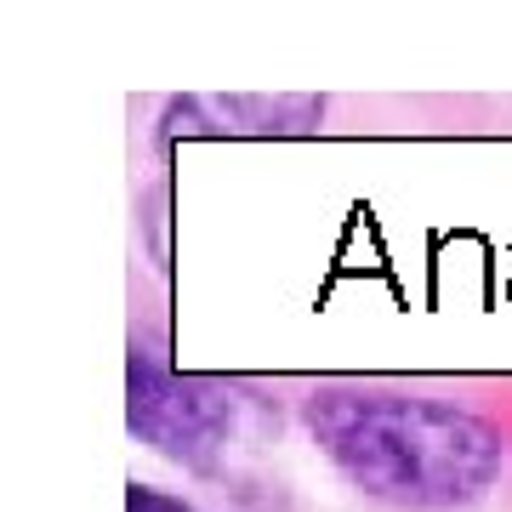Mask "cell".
<instances>
[{
    "label": "cell",
    "mask_w": 512,
    "mask_h": 512,
    "mask_svg": "<svg viewBox=\"0 0 512 512\" xmlns=\"http://www.w3.org/2000/svg\"><path fill=\"white\" fill-rule=\"evenodd\" d=\"M308 433L353 490L393 512H461L507 467V439L490 416L387 387H319Z\"/></svg>",
    "instance_id": "1"
},
{
    "label": "cell",
    "mask_w": 512,
    "mask_h": 512,
    "mask_svg": "<svg viewBox=\"0 0 512 512\" xmlns=\"http://www.w3.org/2000/svg\"><path fill=\"white\" fill-rule=\"evenodd\" d=\"M239 393L222 376H188L165 353L131 348L126 359V427L148 450L183 467H217L234 439Z\"/></svg>",
    "instance_id": "2"
},
{
    "label": "cell",
    "mask_w": 512,
    "mask_h": 512,
    "mask_svg": "<svg viewBox=\"0 0 512 512\" xmlns=\"http://www.w3.org/2000/svg\"><path fill=\"white\" fill-rule=\"evenodd\" d=\"M325 126V97L302 92H205V97H177L160 114V137H308Z\"/></svg>",
    "instance_id": "3"
},
{
    "label": "cell",
    "mask_w": 512,
    "mask_h": 512,
    "mask_svg": "<svg viewBox=\"0 0 512 512\" xmlns=\"http://www.w3.org/2000/svg\"><path fill=\"white\" fill-rule=\"evenodd\" d=\"M126 512H200V507H188L183 495L154 490V484H131V490H126Z\"/></svg>",
    "instance_id": "4"
}]
</instances>
